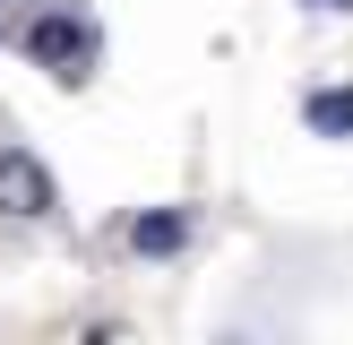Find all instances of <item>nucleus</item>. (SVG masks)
Here are the masks:
<instances>
[{"label":"nucleus","instance_id":"1","mask_svg":"<svg viewBox=\"0 0 353 345\" xmlns=\"http://www.w3.org/2000/svg\"><path fill=\"white\" fill-rule=\"evenodd\" d=\"M17 52H26L34 69H52L61 86H86L103 61V26L78 9V0H43L34 17H17Z\"/></svg>","mask_w":353,"mask_h":345},{"label":"nucleus","instance_id":"2","mask_svg":"<svg viewBox=\"0 0 353 345\" xmlns=\"http://www.w3.org/2000/svg\"><path fill=\"white\" fill-rule=\"evenodd\" d=\"M52 207H61L52 164L34 147H17V138H0V216H9V224H43Z\"/></svg>","mask_w":353,"mask_h":345},{"label":"nucleus","instance_id":"3","mask_svg":"<svg viewBox=\"0 0 353 345\" xmlns=\"http://www.w3.org/2000/svg\"><path fill=\"white\" fill-rule=\"evenodd\" d=\"M121 241H130L138 259H181L190 241H199V216H190V207H138Z\"/></svg>","mask_w":353,"mask_h":345},{"label":"nucleus","instance_id":"4","mask_svg":"<svg viewBox=\"0 0 353 345\" xmlns=\"http://www.w3.org/2000/svg\"><path fill=\"white\" fill-rule=\"evenodd\" d=\"M302 121L319 138H353V86H310V95H302Z\"/></svg>","mask_w":353,"mask_h":345},{"label":"nucleus","instance_id":"5","mask_svg":"<svg viewBox=\"0 0 353 345\" xmlns=\"http://www.w3.org/2000/svg\"><path fill=\"white\" fill-rule=\"evenodd\" d=\"M302 9H319V17H353V0H302Z\"/></svg>","mask_w":353,"mask_h":345}]
</instances>
